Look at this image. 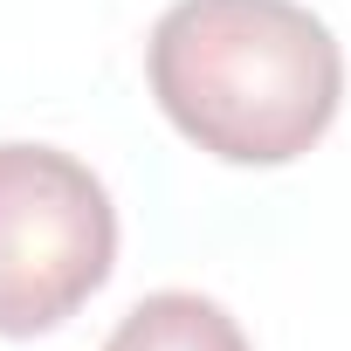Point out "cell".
I'll list each match as a JSON object with an SVG mask.
<instances>
[{"label":"cell","instance_id":"6da1fadb","mask_svg":"<svg viewBox=\"0 0 351 351\" xmlns=\"http://www.w3.org/2000/svg\"><path fill=\"white\" fill-rule=\"evenodd\" d=\"M145 76L172 131L221 165H289L344 104V49L303 0H172Z\"/></svg>","mask_w":351,"mask_h":351},{"label":"cell","instance_id":"7a4b0ae2","mask_svg":"<svg viewBox=\"0 0 351 351\" xmlns=\"http://www.w3.org/2000/svg\"><path fill=\"white\" fill-rule=\"evenodd\" d=\"M117 269V207L62 145H0V337L69 324Z\"/></svg>","mask_w":351,"mask_h":351},{"label":"cell","instance_id":"3957f363","mask_svg":"<svg viewBox=\"0 0 351 351\" xmlns=\"http://www.w3.org/2000/svg\"><path fill=\"white\" fill-rule=\"evenodd\" d=\"M104 351H255V344L228 317V303H214L200 289H158L117 317Z\"/></svg>","mask_w":351,"mask_h":351}]
</instances>
